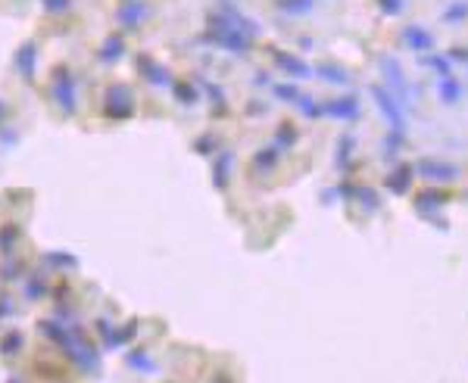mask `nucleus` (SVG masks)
Wrapping results in <instances>:
<instances>
[{
	"label": "nucleus",
	"instance_id": "obj_9",
	"mask_svg": "<svg viewBox=\"0 0 468 383\" xmlns=\"http://www.w3.org/2000/svg\"><path fill=\"white\" fill-rule=\"evenodd\" d=\"M19 343H22V333H10L4 343H0V353H6V355H13L16 349H19Z\"/></svg>",
	"mask_w": 468,
	"mask_h": 383
},
{
	"label": "nucleus",
	"instance_id": "obj_8",
	"mask_svg": "<svg viewBox=\"0 0 468 383\" xmlns=\"http://www.w3.org/2000/svg\"><path fill=\"white\" fill-rule=\"evenodd\" d=\"M172 91L178 93V97L184 100V103H197V93H194L191 84H184V81H178V84H172Z\"/></svg>",
	"mask_w": 468,
	"mask_h": 383
},
{
	"label": "nucleus",
	"instance_id": "obj_5",
	"mask_svg": "<svg viewBox=\"0 0 468 383\" xmlns=\"http://www.w3.org/2000/svg\"><path fill=\"white\" fill-rule=\"evenodd\" d=\"M35 59H38V47L31 44V41H28V44H22V47H19V57H16V62H19V72L26 75L28 81L35 78Z\"/></svg>",
	"mask_w": 468,
	"mask_h": 383
},
{
	"label": "nucleus",
	"instance_id": "obj_10",
	"mask_svg": "<svg viewBox=\"0 0 468 383\" xmlns=\"http://www.w3.org/2000/svg\"><path fill=\"white\" fill-rule=\"evenodd\" d=\"M69 6H72V0H44V10L50 13H66Z\"/></svg>",
	"mask_w": 468,
	"mask_h": 383
},
{
	"label": "nucleus",
	"instance_id": "obj_4",
	"mask_svg": "<svg viewBox=\"0 0 468 383\" xmlns=\"http://www.w3.org/2000/svg\"><path fill=\"white\" fill-rule=\"evenodd\" d=\"M147 13H150V10H147V4H140V0H128V4L119 10V22L125 28H135L138 22L147 19Z\"/></svg>",
	"mask_w": 468,
	"mask_h": 383
},
{
	"label": "nucleus",
	"instance_id": "obj_12",
	"mask_svg": "<svg viewBox=\"0 0 468 383\" xmlns=\"http://www.w3.org/2000/svg\"><path fill=\"white\" fill-rule=\"evenodd\" d=\"M10 383H19V380H10Z\"/></svg>",
	"mask_w": 468,
	"mask_h": 383
},
{
	"label": "nucleus",
	"instance_id": "obj_2",
	"mask_svg": "<svg viewBox=\"0 0 468 383\" xmlns=\"http://www.w3.org/2000/svg\"><path fill=\"white\" fill-rule=\"evenodd\" d=\"M106 115L109 119H128L131 115V91L125 84H113L106 91Z\"/></svg>",
	"mask_w": 468,
	"mask_h": 383
},
{
	"label": "nucleus",
	"instance_id": "obj_1",
	"mask_svg": "<svg viewBox=\"0 0 468 383\" xmlns=\"http://www.w3.org/2000/svg\"><path fill=\"white\" fill-rule=\"evenodd\" d=\"M50 93L57 97V103L66 109V113H75V78L66 72V69H57V78L50 84Z\"/></svg>",
	"mask_w": 468,
	"mask_h": 383
},
{
	"label": "nucleus",
	"instance_id": "obj_11",
	"mask_svg": "<svg viewBox=\"0 0 468 383\" xmlns=\"http://www.w3.org/2000/svg\"><path fill=\"white\" fill-rule=\"evenodd\" d=\"M0 115H4V103H0Z\"/></svg>",
	"mask_w": 468,
	"mask_h": 383
},
{
	"label": "nucleus",
	"instance_id": "obj_7",
	"mask_svg": "<svg viewBox=\"0 0 468 383\" xmlns=\"http://www.w3.org/2000/svg\"><path fill=\"white\" fill-rule=\"evenodd\" d=\"M275 62L281 69H287V72H294V75H309V69L303 66L300 59H294V57H287V53H275Z\"/></svg>",
	"mask_w": 468,
	"mask_h": 383
},
{
	"label": "nucleus",
	"instance_id": "obj_3",
	"mask_svg": "<svg viewBox=\"0 0 468 383\" xmlns=\"http://www.w3.org/2000/svg\"><path fill=\"white\" fill-rule=\"evenodd\" d=\"M138 69H140V75L147 78V81H153V84H169V69L166 66H160L156 59L150 57H138Z\"/></svg>",
	"mask_w": 468,
	"mask_h": 383
},
{
	"label": "nucleus",
	"instance_id": "obj_6",
	"mask_svg": "<svg viewBox=\"0 0 468 383\" xmlns=\"http://www.w3.org/2000/svg\"><path fill=\"white\" fill-rule=\"evenodd\" d=\"M122 53H125V41L119 35H109L104 41V47H100V59H104V62H116Z\"/></svg>",
	"mask_w": 468,
	"mask_h": 383
}]
</instances>
